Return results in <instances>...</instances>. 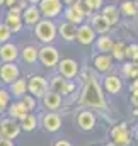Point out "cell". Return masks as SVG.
<instances>
[{"label": "cell", "mask_w": 138, "mask_h": 146, "mask_svg": "<svg viewBox=\"0 0 138 146\" xmlns=\"http://www.w3.org/2000/svg\"><path fill=\"white\" fill-rule=\"evenodd\" d=\"M92 66L94 70L101 75H106V73H111L113 68H114V60L111 56V53H97L94 54L92 58Z\"/></svg>", "instance_id": "obj_11"}, {"label": "cell", "mask_w": 138, "mask_h": 146, "mask_svg": "<svg viewBox=\"0 0 138 146\" xmlns=\"http://www.w3.org/2000/svg\"><path fill=\"white\" fill-rule=\"evenodd\" d=\"M82 85H84V88L77 97V104L80 107L92 110H104L107 107V102L104 97V88L101 82L97 80V73L92 75L90 78H87Z\"/></svg>", "instance_id": "obj_1"}, {"label": "cell", "mask_w": 138, "mask_h": 146, "mask_svg": "<svg viewBox=\"0 0 138 146\" xmlns=\"http://www.w3.org/2000/svg\"><path fill=\"white\" fill-rule=\"evenodd\" d=\"M89 24L92 26V29L96 31V34H109V33H111V27H113V26L107 22V19L104 17L99 10L90 14Z\"/></svg>", "instance_id": "obj_19"}, {"label": "cell", "mask_w": 138, "mask_h": 146, "mask_svg": "<svg viewBox=\"0 0 138 146\" xmlns=\"http://www.w3.org/2000/svg\"><path fill=\"white\" fill-rule=\"evenodd\" d=\"M41 126L46 133H58L62 129V115L56 110H48L41 115Z\"/></svg>", "instance_id": "obj_12"}, {"label": "cell", "mask_w": 138, "mask_h": 146, "mask_svg": "<svg viewBox=\"0 0 138 146\" xmlns=\"http://www.w3.org/2000/svg\"><path fill=\"white\" fill-rule=\"evenodd\" d=\"M133 138H135V141L138 143V127L135 129V133H133Z\"/></svg>", "instance_id": "obj_44"}, {"label": "cell", "mask_w": 138, "mask_h": 146, "mask_svg": "<svg viewBox=\"0 0 138 146\" xmlns=\"http://www.w3.org/2000/svg\"><path fill=\"white\" fill-rule=\"evenodd\" d=\"M119 12L123 17H137L138 15V0H123L119 3Z\"/></svg>", "instance_id": "obj_28"}, {"label": "cell", "mask_w": 138, "mask_h": 146, "mask_svg": "<svg viewBox=\"0 0 138 146\" xmlns=\"http://www.w3.org/2000/svg\"><path fill=\"white\" fill-rule=\"evenodd\" d=\"M58 36L65 42H73L77 39V24H72L68 21H63L58 24Z\"/></svg>", "instance_id": "obj_21"}, {"label": "cell", "mask_w": 138, "mask_h": 146, "mask_svg": "<svg viewBox=\"0 0 138 146\" xmlns=\"http://www.w3.org/2000/svg\"><path fill=\"white\" fill-rule=\"evenodd\" d=\"M111 56L114 61L123 63L126 60V42L125 41H114L113 49H111Z\"/></svg>", "instance_id": "obj_30"}, {"label": "cell", "mask_w": 138, "mask_h": 146, "mask_svg": "<svg viewBox=\"0 0 138 146\" xmlns=\"http://www.w3.org/2000/svg\"><path fill=\"white\" fill-rule=\"evenodd\" d=\"M10 100H12V95H10L9 88L0 87V114H3L7 110V106L10 104Z\"/></svg>", "instance_id": "obj_32"}, {"label": "cell", "mask_w": 138, "mask_h": 146, "mask_svg": "<svg viewBox=\"0 0 138 146\" xmlns=\"http://www.w3.org/2000/svg\"><path fill=\"white\" fill-rule=\"evenodd\" d=\"M96 51L97 53H111L113 49V44H114V39L109 36V34H97L96 41Z\"/></svg>", "instance_id": "obj_26"}, {"label": "cell", "mask_w": 138, "mask_h": 146, "mask_svg": "<svg viewBox=\"0 0 138 146\" xmlns=\"http://www.w3.org/2000/svg\"><path fill=\"white\" fill-rule=\"evenodd\" d=\"M137 88H138V76L133 78V80H130V92H133V90H137Z\"/></svg>", "instance_id": "obj_37"}, {"label": "cell", "mask_w": 138, "mask_h": 146, "mask_svg": "<svg viewBox=\"0 0 138 146\" xmlns=\"http://www.w3.org/2000/svg\"><path fill=\"white\" fill-rule=\"evenodd\" d=\"M101 85H102L104 92L106 94H109V95H118L121 90H123V78L119 76V75H116V73H106L102 78V82H101Z\"/></svg>", "instance_id": "obj_13"}, {"label": "cell", "mask_w": 138, "mask_h": 146, "mask_svg": "<svg viewBox=\"0 0 138 146\" xmlns=\"http://www.w3.org/2000/svg\"><path fill=\"white\" fill-rule=\"evenodd\" d=\"M62 2H63V5H75V3H78L82 0H62Z\"/></svg>", "instance_id": "obj_42"}, {"label": "cell", "mask_w": 138, "mask_h": 146, "mask_svg": "<svg viewBox=\"0 0 138 146\" xmlns=\"http://www.w3.org/2000/svg\"><path fill=\"white\" fill-rule=\"evenodd\" d=\"M21 133H22V127L17 119H14L10 115L0 119V136L9 138V139H17Z\"/></svg>", "instance_id": "obj_6"}, {"label": "cell", "mask_w": 138, "mask_h": 146, "mask_svg": "<svg viewBox=\"0 0 138 146\" xmlns=\"http://www.w3.org/2000/svg\"><path fill=\"white\" fill-rule=\"evenodd\" d=\"M63 95L60 94V92H55V90H46V94L41 97V100H43V106H44V109L46 110H60L63 107Z\"/></svg>", "instance_id": "obj_17"}, {"label": "cell", "mask_w": 138, "mask_h": 146, "mask_svg": "<svg viewBox=\"0 0 138 146\" xmlns=\"http://www.w3.org/2000/svg\"><path fill=\"white\" fill-rule=\"evenodd\" d=\"M135 61H137V65H138V58H137V60H135Z\"/></svg>", "instance_id": "obj_48"}, {"label": "cell", "mask_w": 138, "mask_h": 146, "mask_svg": "<svg viewBox=\"0 0 138 146\" xmlns=\"http://www.w3.org/2000/svg\"><path fill=\"white\" fill-rule=\"evenodd\" d=\"M96 31L92 29V26L89 24V22H82V24H78L77 26V42L78 44H82V46H90V44H94V41H96Z\"/></svg>", "instance_id": "obj_14"}, {"label": "cell", "mask_w": 138, "mask_h": 146, "mask_svg": "<svg viewBox=\"0 0 138 146\" xmlns=\"http://www.w3.org/2000/svg\"><path fill=\"white\" fill-rule=\"evenodd\" d=\"M92 12H97V10H101L104 5V0H82Z\"/></svg>", "instance_id": "obj_36"}, {"label": "cell", "mask_w": 138, "mask_h": 146, "mask_svg": "<svg viewBox=\"0 0 138 146\" xmlns=\"http://www.w3.org/2000/svg\"><path fill=\"white\" fill-rule=\"evenodd\" d=\"M131 115L133 117H138V107H131Z\"/></svg>", "instance_id": "obj_43"}, {"label": "cell", "mask_w": 138, "mask_h": 146, "mask_svg": "<svg viewBox=\"0 0 138 146\" xmlns=\"http://www.w3.org/2000/svg\"><path fill=\"white\" fill-rule=\"evenodd\" d=\"M26 65H36L38 63V46L34 44H27L21 49V56H19Z\"/></svg>", "instance_id": "obj_27"}, {"label": "cell", "mask_w": 138, "mask_h": 146, "mask_svg": "<svg viewBox=\"0 0 138 146\" xmlns=\"http://www.w3.org/2000/svg\"><path fill=\"white\" fill-rule=\"evenodd\" d=\"M3 22L9 26L10 33L12 34H19L24 27V22H22V14H17V12H10L7 10L5 12V17H3Z\"/></svg>", "instance_id": "obj_20"}, {"label": "cell", "mask_w": 138, "mask_h": 146, "mask_svg": "<svg viewBox=\"0 0 138 146\" xmlns=\"http://www.w3.org/2000/svg\"><path fill=\"white\" fill-rule=\"evenodd\" d=\"M21 102L26 106V109L29 110V112H34L36 110V107H38V99H36L33 94H24L22 97H21Z\"/></svg>", "instance_id": "obj_33"}, {"label": "cell", "mask_w": 138, "mask_h": 146, "mask_svg": "<svg viewBox=\"0 0 138 146\" xmlns=\"http://www.w3.org/2000/svg\"><path fill=\"white\" fill-rule=\"evenodd\" d=\"M21 76V68L17 66V61H10V63H2L0 65V82L3 85L12 83L15 78Z\"/></svg>", "instance_id": "obj_15"}, {"label": "cell", "mask_w": 138, "mask_h": 146, "mask_svg": "<svg viewBox=\"0 0 138 146\" xmlns=\"http://www.w3.org/2000/svg\"><path fill=\"white\" fill-rule=\"evenodd\" d=\"M5 112H7V115H10V117L17 119L19 122H21V121L29 114V110L26 109V106L21 102V99H19V100H14V102L10 100V104L7 106V110H5Z\"/></svg>", "instance_id": "obj_23"}, {"label": "cell", "mask_w": 138, "mask_h": 146, "mask_svg": "<svg viewBox=\"0 0 138 146\" xmlns=\"http://www.w3.org/2000/svg\"><path fill=\"white\" fill-rule=\"evenodd\" d=\"M111 145H116V146H128L133 143V138L128 131V124L123 122V124H118L111 129Z\"/></svg>", "instance_id": "obj_9"}, {"label": "cell", "mask_w": 138, "mask_h": 146, "mask_svg": "<svg viewBox=\"0 0 138 146\" xmlns=\"http://www.w3.org/2000/svg\"><path fill=\"white\" fill-rule=\"evenodd\" d=\"M60 61V51L51 44H43L38 48V63H41L44 68H56Z\"/></svg>", "instance_id": "obj_4"}, {"label": "cell", "mask_w": 138, "mask_h": 146, "mask_svg": "<svg viewBox=\"0 0 138 146\" xmlns=\"http://www.w3.org/2000/svg\"><path fill=\"white\" fill-rule=\"evenodd\" d=\"M0 7H3V0H0Z\"/></svg>", "instance_id": "obj_46"}, {"label": "cell", "mask_w": 138, "mask_h": 146, "mask_svg": "<svg viewBox=\"0 0 138 146\" xmlns=\"http://www.w3.org/2000/svg\"><path fill=\"white\" fill-rule=\"evenodd\" d=\"M90 14H92V10L84 2H78L75 5H65V9L62 12V15L65 17V21H68L72 24H77V26L82 24V22H85L90 17Z\"/></svg>", "instance_id": "obj_3"}, {"label": "cell", "mask_w": 138, "mask_h": 146, "mask_svg": "<svg viewBox=\"0 0 138 146\" xmlns=\"http://www.w3.org/2000/svg\"><path fill=\"white\" fill-rule=\"evenodd\" d=\"M38 115L33 114V112H29L22 121H21V127H22V131H26V133H33L36 127H38Z\"/></svg>", "instance_id": "obj_31"}, {"label": "cell", "mask_w": 138, "mask_h": 146, "mask_svg": "<svg viewBox=\"0 0 138 146\" xmlns=\"http://www.w3.org/2000/svg\"><path fill=\"white\" fill-rule=\"evenodd\" d=\"M99 12H101L104 17L107 19V22H109L111 26H116V24L119 22V19H121L119 7H118V5H114V3H104L102 9H101Z\"/></svg>", "instance_id": "obj_24"}, {"label": "cell", "mask_w": 138, "mask_h": 146, "mask_svg": "<svg viewBox=\"0 0 138 146\" xmlns=\"http://www.w3.org/2000/svg\"><path fill=\"white\" fill-rule=\"evenodd\" d=\"M78 72H80V65L72 60V58H60L58 65H56V73H60L62 76H65L67 80H75L78 76Z\"/></svg>", "instance_id": "obj_10"}, {"label": "cell", "mask_w": 138, "mask_h": 146, "mask_svg": "<svg viewBox=\"0 0 138 146\" xmlns=\"http://www.w3.org/2000/svg\"><path fill=\"white\" fill-rule=\"evenodd\" d=\"M17 5H19L21 9H26V7L29 5V2H27V0H17Z\"/></svg>", "instance_id": "obj_41"}, {"label": "cell", "mask_w": 138, "mask_h": 146, "mask_svg": "<svg viewBox=\"0 0 138 146\" xmlns=\"http://www.w3.org/2000/svg\"><path fill=\"white\" fill-rule=\"evenodd\" d=\"M41 17L43 15H41V10H39L38 5L29 3L26 9H22V22H24V26H31L33 27Z\"/></svg>", "instance_id": "obj_22"}, {"label": "cell", "mask_w": 138, "mask_h": 146, "mask_svg": "<svg viewBox=\"0 0 138 146\" xmlns=\"http://www.w3.org/2000/svg\"><path fill=\"white\" fill-rule=\"evenodd\" d=\"M138 58V44H126V60L135 61Z\"/></svg>", "instance_id": "obj_35"}, {"label": "cell", "mask_w": 138, "mask_h": 146, "mask_svg": "<svg viewBox=\"0 0 138 146\" xmlns=\"http://www.w3.org/2000/svg\"><path fill=\"white\" fill-rule=\"evenodd\" d=\"M119 72L123 75V78H128V80H133L138 76V65L137 61H131V60H125L121 63V68Z\"/></svg>", "instance_id": "obj_29"}, {"label": "cell", "mask_w": 138, "mask_h": 146, "mask_svg": "<svg viewBox=\"0 0 138 146\" xmlns=\"http://www.w3.org/2000/svg\"><path fill=\"white\" fill-rule=\"evenodd\" d=\"M9 92L14 99H21L24 94H27V80L22 76L15 78L12 83H9Z\"/></svg>", "instance_id": "obj_25"}, {"label": "cell", "mask_w": 138, "mask_h": 146, "mask_svg": "<svg viewBox=\"0 0 138 146\" xmlns=\"http://www.w3.org/2000/svg\"><path fill=\"white\" fill-rule=\"evenodd\" d=\"M77 126L80 131H85V133L96 127V114L92 112V109H84L77 114Z\"/></svg>", "instance_id": "obj_18"}, {"label": "cell", "mask_w": 138, "mask_h": 146, "mask_svg": "<svg viewBox=\"0 0 138 146\" xmlns=\"http://www.w3.org/2000/svg\"><path fill=\"white\" fill-rule=\"evenodd\" d=\"M27 2H29V3H33V5H38V3H39V0H27Z\"/></svg>", "instance_id": "obj_45"}, {"label": "cell", "mask_w": 138, "mask_h": 146, "mask_svg": "<svg viewBox=\"0 0 138 146\" xmlns=\"http://www.w3.org/2000/svg\"><path fill=\"white\" fill-rule=\"evenodd\" d=\"M48 82H50V88L55 90V92H60L63 97H68L70 94H73V92L78 88V85L75 83V80H67V78L62 76L60 73L51 75V76L48 78Z\"/></svg>", "instance_id": "obj_5"}, {"label": "cell", "mask_w": 138, "mask_h": 146, "mask_svg": "<svg viewBox=\"0 0 138 146\" xmlns=\"http://www.w3.org/2000/svg\"><path fill=\"white\" fill-rule=\"evenodd\" d=\"M130 102H131V107H138V95L131 94V97H130Z\"/></svg>", "instance_id": "obj_38"}, {"label": "cell", "mask_w": 138, "mask_h": 146, "mask_svg": "<svg viewBox=\"0 0 138 146\" xmlns=\"http://www.w3.org/2000/svg\"><path fill=\"white\" fill-rule=\"evenodd\" d=\"M19 56H21V49L12 41H7V42H2L0 44V63L17 61Z\"/></svg>", "instance_id": "obj_16"}, {"label": "cell", "mask_w": 138, "mask_h": 146, "mask_svg": "<svg viewBox=\"0 0 138 146\" xmlns=\"http://www.w3.org/2000/svg\"><path fill=\"white\" fill-rule=\"evenodd\" d=\"M135 19H137V26H138V15H137V17H135Z\"/></svg>", "instance_id": "obj_47"}, {"label": "cell", "mask_w": 138, "mask_h": 146, "mask_svg": "<svg viewBox=\"0 0 138 146\" xmlns=\"http://www.w3.org/2000/svg\"><path fill=\"white\" fill-rule=\"evenodd\" d=\"M72 143L67 139H60V141H55V146H70Z\"/></svg>", "instance_id": "obj_39"}, {"label": "cell", "mask_w": 138, "mask_h": 146, "mask_svg": "<svg viewBox=\"0 0 138 146\" xmlns=\"http://www.w3.org/2000/svg\"><path fill=\"white\" fill-rule=\"evenodd\" d=\"M46 90H50V82L43 75H31L27 78V92L33 94L36 99H41Z\"/></svg>", "instance_id": "obj_8"}, {"label": "cell", "mask_w": 138, "mask_h": 146, "mask_svg": "<svg viewBox=\"0 0 138 146\" xmlns=\"http://www.w3.org/2000/svg\"><path fill=\"white\" fill-rule=\"evenodd\" d=\"M33 34H34L38 42H41V44H51L58 37V24L53 19L41 17L33 26Z\"/></svg>", "instance_id": "obj_2"}, {"label": "cell", "mask_w": 138, "mask_h": 146, "mask_svg": "<svg viewBox=\"0 0 138 146\" xmlns=\"http://www.w3.org/2000/svg\"><path fill=\"white\" fill-rule=\"evenodd\" d=\"M10 37H12V33H10L9 26H7L5 22H0V44L10 41Z\"/></svg>", "instance_id": "obj_34"}, {"label": "cell", "mask_w": 138, "mask_h": 146, "mask_svg": "<svg viewBox=\"0 0 138 146\" xmlns=\"http://www.w3.org/2000/svg\"><path fill=\"white\" fill-rule=\"evenodd\" d=\"M39 10H41V15L46 17V19H56L62 15L65 5L62 0H39L38 3Z\"/></svg>", "instance_id": "obj_7"}, {"label": "cell", "mask_w": 138, "mask_h": 146, "mask_svg": "<svg viewBox=\"0 0 138 146\" xmlns=\"http://www.w3.org/2000/svg\"><path fill=\"white\" fill-rule=\"evenodd\" d=\"M17 3V0H3V7H12V5H15Z\"/></svg>", "instance_id": "obj_40"}]
</instances>
